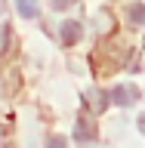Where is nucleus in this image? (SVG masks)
Returning <instances> with one entry per match:
<instances>
[{"instance_id":"obj_2","label":"nucleus","mask_w":145,"mask_h":148,"mask_svg":"<svg viewBox=\"0 0 145 148\" xmlns=\"http://www.w3.org/2000/svg\"><path fill=\"white\" fill-rule=\"evenodd\" d=\"M96 136L99 133H96V123L93 120H87V117L77 120V127H74V139L77 142H96Z\"/></svg>"},{"instance_id":"obj_3","label":"nucleus","mask_w":145,"mask_h":148,"mask_svg":"<svg viewBox=\"0 0 145 148\" xmlns=\"http://www.w3.org/2000/svg\"><path fill=\"white\" fill-rule=\"evenodd\" d=\"M108 99H111V96H102L99 90H90V92H87V108H90L93 114H102V111L108 108Z\"/></svg>"},{"instance_id":"obj_7","label":"nucleus","mask_w":145,"mask_h":148,"mask_svg":"<svg viewBox=\"0 0 145 148\" xmlns=\"http://www.w3.org/2000/svg\"><path fill=\"white\" fill-rule=\"evenodd\" d=\"M46 148H68V139H62V136H49V139H46Z\"/></svg>"},{"instance_id":"obj_4","label":"nucleus","mask_w":145,"mask_h":148,"mask_svg":"<svg viewBox=\"0 0 145 148\" xmlns=\"http://www.w3.org/2000/svg\"><path fill=\"white\" fill-rule=\"evenodd\" d=\"M80 37H83V25H80V22H65V25H62V40L68 46L77 43Z\"/></svg>"},{"instance_id":"obj_10","label":"nucleus","mask_w":145,"mask_h":148,"mask_svg":"<svg viewBox=\"0 0 145 148\" xmlns=\"http://www.w3.org/2000/svg\"><path fill=\"white\" fill-rule=\"evenodd\" d=\"M3 9H6V0H0V16H3Z\"/></svg>"},{"instance_id":"obj_5","label":"nucleus","mask_w":145,"mask_h":148,"mask_svg":"<svg viewBox=\"0 0 145 148\" xmlns=\"http://www.w3.org/2000/svg\"><path fill=\"white\" fill-rule=\"evenodd\" d=\"M127 18H130V25H145V3H133L127 9Z\"/></svg>"},{"instance_id":"obj_9","label":"nucleus","mask_w":145,"mask_h":148,"mask_svg":"<svg viewBox=\"0 0 145 148\" xmlns=\"http://www.w3.org/2000/svg\"><path fill=\"white\" fill-rule=\"evenodd\" d=\"M139 133H142V136H145V111H142V114H139Z\"/></svg>"},{"instance_id":"obj_6","label":"nucleus","mask_w":145,"mask_h":148,"mask_svg":"<svg viewBox=\"0 0 145 148\" xmlns=\"http://www.w3.org/2000/svg\"><path fill=\"white\" fill-rule=\"evenodd\" d=\"M16 6H19V12L25 18H34L40 9H37V0H16Z\"/></svg>"},{"instance_id":"obj_8","label":"nucleus","mask_w":145,"mask_h":148,"mask_svg":"<svg viewBox=\"0 0 145 148\" xmlns=\"http://www.w3.org/2000/svg\"><path fill=\"white\" fill-rule=\"evenodd\" d=\"M74 0H53V9H71Z\"/></svg>"},{"instance_id":"obj_1","label":"nucleus","mask_w":145,"mask_h":148,"mask_svg":"<svg viewBox=\"0 0 145 148\" xmlns=\"http://www.w3.org/2000/svg\"><path fill=\"white\" fill-rule=\"evenodd\" d=\"M111 102L120 105V108L139 102V86H133V83H118V86H111Z\"/></svg>"}]
</instances>
